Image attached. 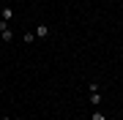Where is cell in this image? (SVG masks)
Here are the masks:
<instances>
[{"instance_id": "6da1fadb", "label": "cell", "mask_w": 123, "mask_h": 120, "mask_svg": "<svg viewBox=\"0 0 123 120\" xmlns=\"http://www.w3.org/2000/svg\"><path fill=\"white\" fill-rule=\"evenodd\" d=\"M0 19H3V22H11V19H14L11 6H3V8H0Z\"/></svg>"}, {"instance_id": "7a4b0ae2", "label": "cell", "mask_w": 123, "mask_h": 120, "mask_svg": "<svg viewBox=\"0 0 123 120\" xmlns=\"http://www.w3.org/2000/svg\"><path fill=\"white\" fill-rule=\"evenodd\" d=\"M49 36V25H38L36 27V38H47Z\"/></svg>"}, {"instance_id": "3957f363", "label": "cell", "mask_w": 123, "mask_h": 120, "mask_svg": "<svg viewBox=\"0 0 123 120\" xmlns=\"http://www.w3.org/2000/svg\"><path fill=\"white\" fill-rule=\"evenodd\" d=\"M22 41H25V44H33V41H36V33H25Z\"/></svg>"}, {"instance_id": "277c9868", "label": "cell", "mask_w": 123, "mask_h": 120, "mask_svg": "<svg viewBox=\"0 0 123 120\" xmlns=\"http://www.w3.org/2000/svg\"><path fill=\"white\" fill-rule=\"evenodd\" d=\"M90 104H101V93L96 90V93H90Z\"/></svg>"}, {"instance_id": "5b68a950", "label": "cell", "mask_w": 123, "mask_h": 120, "mask_svg": "<svg viewBox=\"0 0 123 120\" xmlns=\"http://www.w3.org/2000/svg\"><path fill=\"white\" fill-rule=\"evenodd\" d=\"M90 120H107V115H104V112H93Z\"/></svg>"}, {"instance_id": "8992f818", "label": "cell", "mask_w": 123, "mask_h": 120, "mask_svg": "<svg viewBox=\"0 0 123 120\" xmlns=\"http://www.w3.org/2000/svg\"><path fill=\"white\" fill-rule=\"evenodd\" d=\"M0 120H11V117H8V115H3V117H0Z\"/></svg>"}, {"instance_id": "52a82bcc", "label": "cell", "mask_w": 123, "mask_h": 120, "mask_svg": "<svg viewBox=\"0 0 123 120\" xmlns=\"http://www.w3.org/2000/svg\"><path fill=\"white\" fill-rule=\"evenodd\" d=\"M30 3H38V0H30Z\"/></svg>"}]
</instances>
